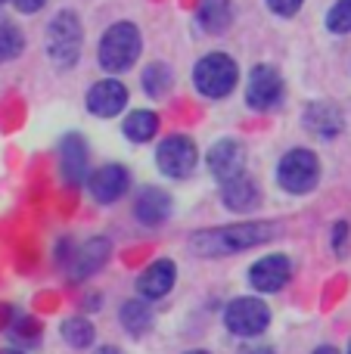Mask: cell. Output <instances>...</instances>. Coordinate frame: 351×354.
<instances>
[{"mask_svg": "<svg viewBox=\"0 0 351 354\" xmlns=\"http://www.w3.org/2000/svg\"><path fill=\"white\" fill-rule=\"evenodd\" d=\"M277 236L274 224H234V227H218V230L196 233L190 239V245L199 255H234V252L252 249L267 239Z\"/></svg>", "mask_w": 351, "mask_h": 354, "instance_id": "1", "label": "cell"}, {"mask_svg": "<svg viewBox=\"0 0 351 354\" xmlns=\"http://www.w3.org/2000/svg\"><path fill=\"white\" fill-rule=\"evenodd\" d=\"M137 56H140V31L131 22H115L99 41V66L112 75L128 72Z\"/></svg>", "mask_w": 351, "mask_h": 354, "instance_id": "2", "label": "cell"}, {"mask_svg": "<svg viewBox=\"0 0 351 354\" xmlns=\"http://www.w3.org/2000/svg\"><path fill=\"white\" fill-rule=\"evenodd\" d=\"M236 78H240L236 62L227 53H209L193 66V84H196V91L202 97H211V100L227 97L236 87Z\"/></svg>", "mask_w": 351, "mask_h": 354, "instance_id": "3", "label": "cell"}, {"mask_svg": "<svg viewBox=\"0 0 351 354\" xmlns=\"http://www.w3.org/2000/svg\"><path fill=\"white\" fill-rule=\"evenodd\" d=\"M47 53L56 66H72L81 56V22L75 12H59L47 28Z\"/></svg>", "mask_w": 351, "mask_h": 354, "instance_id": "4", "label": "cell"}, {"mask_svg": "<svg viewBox=\"0 0 351 354\" xmlns=\"http://www.w3.org/2000/svg\"><path fill=\"white\" fill-rule=\"evenodd\" d=\"M317 177H321V162H317V156L308 153V149H292L277 165L280 187L290 189V193H308V189H314Z\"/></svg>", "mask_w": 351, "mask_h": 354, "instance_id": "5", "label": "cell"}, {"mask_svg": "<svg viewBox=\"0 0 351 354\" xmlns=\"http://www.w3.org/2000/svg\"><path fill=\"white\" fill-rule=\"evenodd\" d=\"M224 324H227V330L236 333V336L252 339L267 330L271 311H267V305L258 299H236L234 305L227 308V314H224Z\"/></svg>", "mask_w": 351, "mask_h": 354, "instance_id": "6", "label": "cell"}, {"mask_svg": "<svg viewBox=\"0 0 351 354\" xmlns=\"http://www.w3.org/2000/svg\"><path fill=\"white\" fill-rule=\"evenodd\" d=\"M155 162H159V168L168 177H187L199 165V149L190 137L171 134L168 140H162L159 153H155Z\"/></svg>", "mask_w": 351, "mask_h": 354, "instance_id": "7", "label": "cell"}, {"mask_svg": "<svg viewBox=\"0 0 351 354\" xmlns=\"http://www.w3.org/2000/svg\"><path fill=\"white\" fill-rule=\"evenodd\" d=\"M280 97H283V78H280V72L271 66H255L246 84L249 106L258 112H267L280 103Z\"/></svg>", "mask_w": 351, "mask_h": 354, "instance_id": "8", "label": "cell"}, {"mask_svg": "<svg viewBox=\"0 0 351 354\" xmlns=\"http://www.w3.org/2000/svg\"><path fill=\"white\" fill-rule=\"evenodd\" d=\"M128 106V87L115 78H106L87 91V109L99 118H112Z\"/></svg>", "mask_w": 351, "mask_h": 354, "instance_id": "9", "label": "cell"}, {"mask_svg": "<svg viewBox=\"0 0 351 354\" xmlns=\"http://www.w3.org/2000/svg\"><path fill=\"white\" fill-rule=\"evenodd\" d=\"M290 277H292V264L283 255H267L249 270V283L258 292H277V289H283L290 283Z\"/></svg>", "mask_w": 351, "mask_h": 354, "instance_id": "10", "label": "cell"}, {"mask_svg": "<svg viewBox=\"0 0 351 354\" xmlns=\"http://www.w3.org/2000/svg\"><path fill=\"white\" fill-rule=\"evenodd\" d=\"M128 183H131L128 168L106 165V168H99V171L91 174V193H93L97 202L109 205V202H118L124 193H128Z\"/></svg>", "mask_w": 351, "mask_h": 354, "instance_id": "11", "label": "cell"}, {"mask_svg": "<svg viewBox=\"0 0 351 354\" xmlns=\"http://www.w3.org/2000/svg\"><path fill=\"white\" fill-rule=\"evenodd\" d=\"M87 159H91V153H87L84 137L68 134L66 140H62V147H59V171H62V180L72 183V187L84 180V177H87Z\"/></svg>", "mask_w": 351, "mask_h": 354, "instance_id": "12", "label": "cell"}, {"mask_svg": "<svg viewBox=\"0 0 351 354\" xmlns=\"http://www.w3.org/2000/svg\"><path fill=\"white\" fill-rule=\"evenodd\" d=\"M243 165H246V153H243V147L236 140H218L215 147H211L209 168L218 180H230V177H236L243 171Z\"/></svg>", "mask_w": 351, "mask_h": 354, "instance_id": "13", "label": "cell"}, {"mask_svg": "<svg viewBox=\"0 0 351 354\" xmlns=\"http://www.w3.org/2000/svg\"><path fill=\"white\" fill-rule=\"evenodd\" d=\"M134 214H137V221L146 227L162 224V221H168V214H171V196L159 187L140 189V196H137V202H134Z\"/></svg>", "mask_w": 351, "mask_h": 354, "instance_id": "14", "label": "cell"}, {"mask_svg": "<svg viewBox=\"0 0 351 354\" xmlns=\"http://www.w3.org/2000/svg\"><path fill=\"white\" fill-rule=\"evenodd\" d=\"M174 277H178L174 264L168 261V258H162V261H153L149 268H143L140 280H137V289H140L143 299H162V295L171 292Z\"/></svg>", "mask_w": 351, "mask_h": 354, "instance_id": "15", "label": "cell"}, {"mask_svg": "<svg viewBox=\"0 0 351 354\" xmlns=\"http://www.w3.org/2000/svg\"><path fill=\"white\" fill-rule=\"evenodd\" d=\"M221 196H224V205H227V208H234V212H249V208L258 205L261 189H258V183H255L246 171H240L236 177L224 180Z\"/></svg>", "mask_w": 351, "mask_h": 354, "instance_id": "16", "label": "cell"}, {"mask_svg": "<svg viewBox=\"0 0 351 354\" xmlns=\"http://www.w3.org/2000/svg\"><path fill=\"white\" fill-rule=\"evenodd\" d=\"M106 258H109V239H91V243H84L75 252L68 277H72V280H84V277L97 274V270L103 268Z\"/></svg>", "mask_w": 351, "mask_h": 354, "instance_id": "17", "label": "cell"}, {"mask_svg": "<svg viewBox=\"0 0 351 354\" xmlns=\"http://www.w3.org/2000/svg\"><path fill=\"white\" fill-rule=\"evenodd\" d=\"M305 124L321 137H336L342 131V112L330 103H311L305 112Z\"/></svg>", "mask_w": 351, "mask_h": 354, "instance_id": "18", "label": "cell"}, {"mask_svg": "<svg viewBox=\"0 0 351 354\" xmlns=\"http://www.w3.org/2000/svg\"><path fill=\"white\" fill-rule=\"evenodd\" d=\"M234 22V3L230 0H199V25L211 35H221Z\"/></svg>", "mask_w": 351, "mask_h": 354, "instance_id": "19", "label": "cell"}, {"mask_svg": "<svg viewBox=\"0 0 351 354\" xmlns=\"http://www.w3.org/2000/svg\"><path fill=\"white\" fill-rule=\"evenodd\" d=\"M155 131H159V115L149 109H137L131 112L128 118H124V137L134 143H146L155 137Z\"/></svg>", "mask_w": 351, "mask_h": 354, "instance_id": "20", "label": "cell"}, {"mask_svg": "<svg viewBox=\"0 0 351 354\" xmlns=\"http://www.w3.org/2000/svg\"><path fill=\"white\" fill-rule=\"evenodd\" d=\"M122 324L131 336H143L149 330V324H153V311H149L146 301H128L122 308Z\"/></svg>", "mask_w": 351, "mask_h": 354, "instance_id": "21", "label": "cell"}, {"mask_svg": "<svg viewBox=\"0 0 351 354\" xmlns=\"http://www.w3.org/2000/svg\"><path fill=\"white\" fill-rule=\"evenodd\" d=\"M171 68L165 66V62H153V66L143 68V91L149 93V97H162V93H168V87H171Z\"/></svg>", "mask_w": 351, "mask_h": 354, "instance_id": "22", "label": "cell"}, {"mask_svg": "<svg viewBox=\"0 0 351 354\" xmlns=\"http://www.w3.org/2000/svg\"><path fill=\"white\" fill-rule=\"evenodd\" d=\"M22 31L12 22H0V62H10L22 53Z\"/></svg>", "mask_w": 351, "mask_h": 354, "instance_id": "23", "label": "cell"}, {"mask_svg": "<svg viewBox=\"0 0 351 354\" xmlns=\"http://www.w3.org/2000/svg\"><path fill=\"white\" fill-rule=\"evenodd\" d=\"M62 336H66V342L75 345V348H87V345L93 342V326L87 324L84 317H72L62 324Z\"/></svg>", "mask_w": 351, "mask_h": 354, "instance_id": "24", "label": "cell"}, {"mask_svg": "<svg viewBox=\"0 0 351 354\" xmlns=\"http://www.w3.org/2000/svg\"><path fill=\"white\" fill-rule=\"evenodd\" d=\"M327 28L336 35H348L351 31V0H339L327 16Z\"/></svg>", "mask_w": 351, "mask_h": 354, "instance_id": "25", "label": "cell"}, {"mask_svg": "<svg viewBox=\"0 0 351 354\" xmlns=\"http://www.w3.org/2000/svg\"><path fill=\"white\" fill-rule=\"evenodd\" d=\"M302 3H305V0H267V6H271L277 16H296Z\"/></svg>", "mask_w": 351, "mask_h": 354, "instance_id": "26", "label": "cell"}, {"mask_svg": "<svg viewBox=\"0 0 351 354\" xmlns=\"http://www.w3.org/2000/svg\"><path fill=\"white\" fill-rule=\"evenodd\" d=\"M12 3H16V10H22V12H37L47 0H12Z\"/></svg>", "mask_w": 351, "mask_h": 354, "instance_id": "27", "label": "cell"}, {"mask_svg": "<svg viewBox=\"0 0 351 354\" xmlns=\"http://www.w3.org/2000/svg\"><path fill=\"white\" fill-rule=\"evenodd\" d=\"M243 354H277L274 348H267V345H258V348H246Z\"/></svg>", "mask_w": 351, "mask_h": 354, "instance_id": "28", "label": "cell"}, {"mask_svg": "<svg viewBox=\"0 0 351 354\" xmlns=\"http://www.w3.org/2000/svg\"><path fill=\"white\" fill-rule=\"evenodd\" d=\"M97 354H122V351H118V348H99Z\"/></svg>", "mask_w": 351, "mask_h": 354, "instance_id": "29", "label": "cell"}, {"mask_svg": "<svg viewBox=\"0 0 351 354\" xmlns=\"http://www.w3.org/2000/svg\"><path fill=\"white\" fill-rule=\"evenodd\" d=\"M314 354H339V351H336V348H317Z\"/></svg>", "mask_w": 351, "mask_h": 354, "instance_id": "30", "label": "cell"}, {"mask_svg": "<svg viewBox=\"0 0 351 354\" xmlns=\"http://www.w3.org/2000/svg\"><path fill=\"white\" fill-rule=\"evenodd\" d=\"M0 354H22V351H12V348H3V351H0Z\"/></svg>", "mask_w": 351, "mask_h": 354, "instance_id": "31", "label": "cell"}, {"mask_svg": "<svg viewBox=\"0 0 351 354\" xmlns=\"http://www.w3.org/2000/svg\"><path fill=\"white\" fill-rule=\"evenodd\" d=\"M190 354H209V351H190Z\"/></svg>", "mask_w": 351, "mask_h": 354, "instance_id": "32", "label": "cell"}, {"mask_svg": "<svg viewBox=\"0 0 351 354\" xmlns=\"http://www.w3.org/2000/svg\"><path fill=\"white\" fill-rule=\"evenodd\" d=\"M3 3H6V0H0V6H3Z\"/></svg>", "mask_w": 351, "mask_h": 354, "instance_id": "33", "label": "cell"}, {"mask_svg": "<svg viewBox=\"0 0 351 354\" xmlns=\"http://www.w3.org/2000/svg\"><path fill=\"white\" fill-rule=\"evenodd\" d=\"M348 354H351V345H348Z\"/></svg>", "mask_w": 351, "mask_h": 354, "instance_id": "34", "label": "cell"}]
</instances>
